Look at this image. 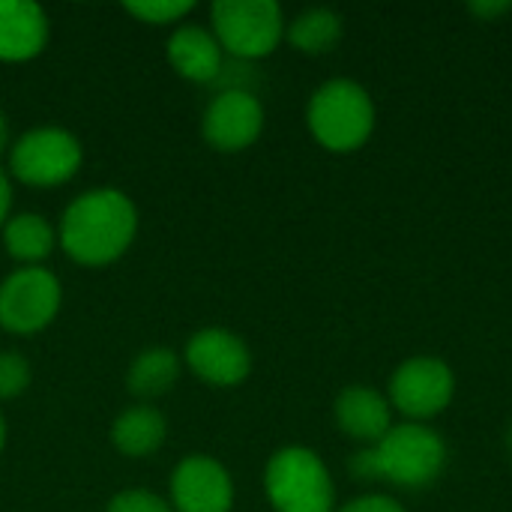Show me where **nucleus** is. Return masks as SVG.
<instances>
[{"mask_svg":"<svg viewBox=\"0 0 512 512\" xmlns=\"http://www.w3.org/2000/svg\"><path fill=\"white\" fill-rule=\"evenodd\" d=\"M264 489L276 512H333L336 486L309 447H285L273 453L264 471Z\"/></svg>","mask_w":512,"mask_h":512,"instance_id":"20e7f679","label":"nucleus"},{"mask_svg":"<svg viewBox=\"0 0 512 512\" xmlns=\"http://www.w3.org/2000/svg\"><path fill=\"white\" fill-rule=\"evenodd\" d=\"M474 15H483V18H498V15H504V12H510L512 3H507V0H477V3H471L468 6Z\"/></svg>","mask_w":512,"mask_h":512,"instance_id":"5701e85b","label":"nucleus"},{"mask_svg":"<svg viewBox=\"0 0 512 512\" xmlns=\"http://www.w3.org/2000/svg\"><path fill=\"white\" fill-rule=\"evenodd\" d=\"M210 18L222 51L240 60L273 54L288 27L276 0H216L210 6Z\"/></svg>","mask_w":512,"mask_h":512,"instance_id":"39448f33","label":"nucleus"},{"mask_svg":"<svg viewBox=\"0 0 512 512\" xmlns=\"http://www.w3.org/2000/svg\"><path fill=\"white\" fill-rule=\"evenodd\" d=\"M3 444H6V423H3V417H0V450H3Z\"/></svg>","mask_w":512,"mask_h":512,"instance_id":"a878e982","label":"nucleus"},{"mask_svg":"<svg viewBox=\"0 0 512 512\" xmlns=\"http://www.w3.org/2000/svg\"><path fill=\"white\" fill-rule=\"evenodd\" d=\"M339 512H405V507L390 495H360L348 501Z\"/></svg>","mask_w":512,"mask_h":512,"instance_id":"4be33fe9","label":"nucleus"},{"mask_svg":"<svg viewBox=\"0 0 512 512\" xmlns=\"http://www.w3.org/2000/svg\"><path fill=\"white\" fill-rule=\"evenodd\" d=\"M456 396V375L441 357H411L393 375L387 387L390 405L408 417V423H426L450 408Z\"/></svg>","mask_w":512,"mask_h":512,"instance_id":"423d86ee","label":"nucleus"},{"mask_svg":"<svg viewBox=\"0 0 512 512\" xmlns=\"http://www.w3.org/2000/svg\"><path fill=\"white\" fill-rule=\"evenodd\" d=\"M126 9L147 24H171L183 18L186 12H192V3L189 0H147V3H126Z\"/></svg>","mask_w":512,"mask_h":512,"instance_id":"aec40b11","label":"nucleus"},{"mask_svg":"<svg viewBox=\"0 0 512 512\" xmlns=\"http://www.w3.org/2000/svg\"><path fill=\"white\" fill-rule=\"evenodd\" d=\"M180 378V360L174 351L168 348H150L144 354L135 357L132 369H129V393L141 396V399H153L168 393Z\"/></svg>","mask_w":512,"mask_h":512,"instance_id":"f3484780","label":"nucleus"},{"mask_svg":"<svg viewBox=\"0 0 512 512\" xmlns=\"http://www.w3.org/2000/svg\"><path fill=\"white\" fill-rule=\"evenodd\" d=\"M168 435V423L156 408H129L123 411L114 426H111V441L114 447L129 456V459H144L153 456Z\"/></svg>","mask_w":512,"mask_h":512,"instance_id":"2eb2a0df","label":"nucleus"},{"mask_svg":"<svg viewBox=\"0 0 512 512\" xmlns=\"http://www.w3.org/2000/svg\"><path fill=\"white\" fill-rule=\"evenodd\" d=\"M9 168L27 186H60L81 168V144L66 129H33L15 141Z\"/></svg>","mask_w":512,"mask_h":512,"instance_id":"0eeeda50","label":"nucleus"},{"mask_svg":"<svg viewBox=\"0 0 512 512\" xmlns=\"http://www.w3.org/2000/svg\"><path fill=\"white\" fill-rule=\"evenodd\" d=\"M177 512H231L234 486L228 471L210 456H189L171 477Z\"/></svg>","mask_w":512,"mask_h":512,"instance_id":"9b49d317","label":"nucleus"},{"mask_svg":"<svg viewBox=\"0 0 512 512\" xmlns=\"http://www.w3.org/2000/svg\"><path fill=\"white\" fill-rule=\"evenodd\" d=\"M288 42L303 54H327L342 39V18L333 9H306L285 27Z\"/></svg>","mask_w":512,"mask_h":512,"instance_id":"dca6fc26","label":"nucleus"},{"mask_svg":"<svg viewBox=\"0 0 512 512\" xmlns=\"http://www.w3.org/2000/svg\"><path fill=\"white\" fill-rule=\"evenodd\" d=\"M60 309V282L42 267H21L0 285V327L9 333H39Z\"/></svg>","mask_w":512,"mask_h":512,"instance_id":"6e6552de","label":"nucleus"},{"mask_svg":"<svg viewBox=\"0 0 512 512\" xmlns=\"http://www.w3.org/2000/svg\"><path fill=\"white\" fill-rule=\"evenodd\" d=\"M510 447H512V429H510Z\"/></svg>","mask_w":512,"mask_h":512,"instance_id":"bb28decb","label":"nucleus"},{"mask_svg":"<svg viewBox=\"0 0 512 512\" xmlns=\"http://www.w3.org/2000/svg\"><path fill=\"white\" fill-rule=\"evenodd\" d=\"M9 204H12V189H9L6 174L0 171V225H3V222H6V216H9Z\"/></svg>","mask_w":512,"mask_h":512,"instance_id":"b1692460","label":"nucleus"},{"mask_svg":"<svg viewBox=\"0 0 512 512\" xmlns=\"http://www.w3.org/2000/svg\"><path fill=\"white\" fill-rule=\"evenodd\" d=\"M264 129V108L255 93L243 87L222 90L204 111V138L213 150L237 153L258 141Z\"/></svg>","mask_w":512,"mask_h":512,"instance_id":"1a4fd4ad","label":"nucleus"},{"mask_svg":"<svg viewBox=\"0 0 512 512\" xmlns=\"http://www.w3.org/2000/svg\"><path fill=\"white\" fill-rule=\"evenodd\" d=\"M447 468V444L426 423L393 426L375 447L351 459V474L363 483L387 480L402 489H426Z\"/></svg>","mask_w":512,"mask_h":512,"instance_id":"f03ea898","label":"nucleus"},{"mask_svg":"<svg viewBox=\"0 0 512 512\" xmlns=\"http://www.w3.org/2000/svg\"><path fill=\"white\" fill-rule=\"evenodd\" d=\"M168 60L183 78L198 84H210L222 75V45L210 30L195 24H186L171 36Z\"/></svg>","mask_w":512,"mask_h":512,"instance_id":"4468645a","label":"nucleus"},{"mask_svg":"<svg viewBox=\"0 0 512 512\" xmlns=\"http://www.w3.org/2000/svg\"><path fill=\"white\" fill-rule=\"evenodd\" d=\"M6 144H9V126H6V117L0 111V153L6 150Z\"/></svg>","mask_w":512,"mask_h":512,"instance_id":"393cba45","label":"nucleus"},{"mask_svg":"<svg viewBox=\"0 0 512 512\" xmlns=\"http://www.w3.org/2000/svg\"><path fill=\"white\" fill-rule=\"evenodd\" d=\"M108 512H171V507L153 492H120L111 498Z\"/></svg>","mask_w":512,"mask_h":512,"instance_id":"412c9836","label":"nucleus"},{"mask_svg":"<svg viewBox=\"0 0 512 512\" xmlns=\"http://www.w3.org/2000/svg\"><path fill=\"white\" fill-rule=\"evenodd\" d=\"M30 384V366L21 354L3 351L0 354V399H15Z\"/></svg>","mask_w":512,"mask_h":512,"instance_id":"6ab92c4d","label":"nucleus"},{"mask_svg":"<svg viewBox=\"0 0 512 512\" xmlns=\"http://www.w3.org/2000/svg\"><path fill=\"white\" fill-rule=\"evenodd\" d=\"M6 252L21 264H36L54 249V228L39 213H21L3 225Z\"/></svg>","mask_w":512,"mask_h":512,"instance_id":"a211bd4d","label":"nucleus"},{"mask_svg":"<svg viewBox=\"0 0 512 512\" xmlns=\"http://www.w3.org/2000/svg\"><path fill=\"white\" fill-rule=\"evenodd\" d=\"M138 231L135 204L120 189H93L75 198L60 219V243L66 255L84 267L117 261Z\"/></svg>","mask_w":512,"mask_h":512,"instance_id":"f257e3e1","label":"nucleus"},{"mask_svg":"<svg viewBox=\"0 0 512 512\" xmlns=\"http://www.w3.org/2000/svg\"><path fill=\"white\" fill-rule=\"evenodd\" d=\"M48 42V18L30 0H0V60L36 57Z\"/></svg>","mask_w":512,"mask_h":512,"instance_id":"ddd939ff","label":"nucleus"},{"mask_svg":"<svg viewBox=\"0 0 512 512\" xmlns=\"http://www.w3.org/2000/svg\"><path fill=\"white\" fill-rule=\"evenodd\" d=\"M315 141L333 153L360 150L375 129V102L369 90L351 78H333L321 84L306 111Z\"/></svg>","mask_w":512,"mask_h":512,"instance_id":"7ed1b4c3","label":"nucleus"},{"mask_svg":"<svg viewBox=\"0 0 512 512\" xmlns=\"http://www.w3.org/2000/svg\"><path fill=\"white\" fill-rule=\"evenodd\" d=\"M189 369L213 387H237L252 369V354L246 342L222 327H207L195 333L186 345Z\"/></svg>","mask_w":512,"mask_h":512,"instance_id":"9d476101","label":"nucleus"},{"mask_svg":"<svg viewBox=\"0 0 512 512\" xmlns=\"http://www.w3.org/2000/svg\"><path fill=\"white\" fill-rule=\"evenodd\" d=\"M339 429L363 444H378L393 429V405L372 387H345L336 399Z\"/></svg>","mask_w":512,"mask_h":512,"instance_id":"f8f14e48","label":"nucleus"}]
</instances>
